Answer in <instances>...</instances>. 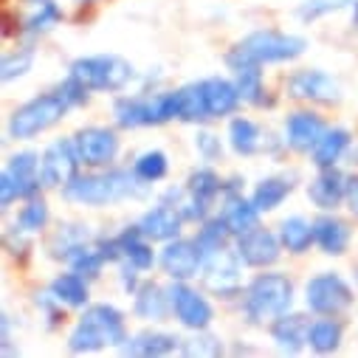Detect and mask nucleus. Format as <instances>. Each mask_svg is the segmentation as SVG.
I'll use <instances>...</instances> for the list:
<instances>
[{"instance_id": "12", "label": "nucleus", "mask_w": 358, "mask_h": 358, "mask_svg": "<svg viewBox=\"0 0 358 358\" xmlns=\"http://www.w3.org/2000/svg\"><path fill=\"white\" fill-rule=\"evenodd\" d=\"M203 259L206 254L198 245V240H169L166 248L161 251V268L172 280H181V282L198 277Z\"/></svg>"}, {"instance_id": "32", "label": "nucleus", "mask_w": 358, "mask_h": 358, "mask_svg": "<svg viewBox=\"0 0 358 358\" xmlns=\"http://www.w3.org/2000/svg\"><path fill=\"white\" fill-rule=\"evenodd\" d=\"M51 294L57 296L59 305H71V308H82L87 305V282L82 274L71 271V274H59L51 282Z\"/></svg>"}, {"instance_id": "33", "label": "nucleus", "mask_w": 358, "mask_h": 358, "mask_svg": "<svg viewBox=\"0 0 358 358\" xmlns=\"http://www.w3.org/2000/svg\"><path fill=\"white\" fill-rule=\"evenodd\" d=\"M341 322H336L333 316H324V319H316L310 322L308 327V344L316 350V352H333L338 344H341Z\"/></svg>"}, {"instance_id": "26", "label": "nucleus", "mask_w": 358, "mask_h": 358, "mask_svg": "<svg viewBox=\"0 0 358 358\" xmlns=\"http://www.w3.org/2000/svg\"><path fill=\"white\" fill-rule=\"evenodd\" d=\"M178 119L181 122H206L209 116V105H206V94H203V82H189L178 91Z\"/></svg>"}, {"instance_id": "45", "label": "nucleus", "mask_w": 358, "mask_h": 358, "mask_svg": "<svg viewBox=\"0 0 358 358\" xmlns=\"http://www.w3.org/2000/svg\"><path fill=\"white\" fill-rule=\"evenodd\" d=\"M138 268L133 265V262H127V259H122V288L127 291V294H136L138 291Z\"/></svg>"}, {"instance_id": "39", "label": "nucleus", "mask_w": 358, "mask_h": 358, "mask_svg": "<svg viewBox=\"0 0 358 358\" xmlns=\"http://www.w3.org/2000/svg\"><path fill=\"white\" fill-rule=\"evenodd\" d=\"M45 223H48V206H45V201L29 198V203H26V206L20 209V215H17L15 229L23 231V234H37L40 229H45Z\"/></svg>"}, {"instance_id": "6", "label": "nucleus", "mask_w": 358, "mask_h": 358, "mask_svg": "<svg viewBox=\"0 0 358 358\" xmlns=\"http://www.w3.org/2000/svg\"><path fill=\"white\" fill-rule=\"evenodd\" d=\"M113 119L119 127H150L178 119V91L152 96H124L113 105Z\"/></svg>"}, {"instance_id": "13", "label": "nucleus", "mask_w": 358, "mask_h": 358, "mask_svg": "<svg viewBox=\"0 0 358 358\" xmlns=\"http://www.w3.org/2000/svg\"><path fill=\"white\" fill-rule=\"evenodd\" d=\"M169 302H172V313L178 316L184 327L189 330H206L212 324V305L198 294L192 291L189 285H184L181 280H175V285L169 288Z\"/></svg>"}, {"instance_id": "21", "label": "nucleus", "mask_w": 358, "mask_h": 358, "mask_svg": "<svg viewBox=\"0 0 358 358\" xmlns=\"http://www.w3.org/2000/svg\"><path fill=\"white\" fill-rule=\"evenodd\" d=\"M220 217H223V223L229 226V231L240 237V234H245V231H251V229L257 226L259 209L254 206V201H245L243 195L231 192V195H226V203H223Z\"/></svg>"}, {"instance_id": "16", "label": "nucleus", "mask_w": 358, "mask_h": 358, "mask_svg": "<svg viewBox=\"0 0 358 358\" xmlns=\"http://www.w3.org/2000/svg\"><path fill=\"white\" fill-rule=\"evenodd\" d=\"M280 248H282V240L274 231L259 229V226H254L251 231H245V234L237 237V254L251 268L274 265L280 259Z\"/></svg>"}, {"instance_id": "25", "label": "nucleus", "mask_w": 358, "mask_h": 358, "mask_svg": "<svg viewBox=\"0 0 358 358\" xmlns=\"http://www.w3.org/2000/svg\"><path fill=\"white\" fill-rule=\"evenodd\" d=\"M116 240H119V248H122V259L133 262L138 271H150L152 262H155V254H152V248H150V243H147V237L141 234L138 226L122 231Z\"/></svg>"}, {"instance_id": "14", "label": "nucleus", "mask_w": 358, "mask_h": 358, "mask_svg": "<svg viewBox=\"0 0 358 358\" xmlns=\"http://www.w3.org/2000/svg\"><path fill=\"white\" fill-rule=\"evenodd\" d=\"M288 94L294 99H308V102H324V105H333L341 99V87L338 82L319 71V68H305V71H296L291 79H288Z\"/></svg>"}, {"instance_id": "8", "label": "nucleus", "mask_w": 358, "mask_h": 358, "mask_svg": "<svg viewBox=\"0 0 358 358\" xmlns=\"http://www.w3.org/2000/svg\"><path fill=\"white\" fill-rule=\"evenodd\" d=\"M40 181H43L40 155L31 150L17 152V155H12L9 169L0 178V201H3V206H12L20 198H34L40 189Z\"/></svg>"}, {"instance_id": "37", "label": "nucleus", "mask_w": 358, "mask_h": 358, "mask_svg": "<svg viewBox=\"0 0 358 358\" xmlns=\"http://www.w3.org/2000/svg\"><path fill=\"white\" fill-rule=\"evenodd\" d=\"M234 85L243 96V102H251V105H262L265 102V91H262V73H259V65H243V68H234Z\"/></svg>"}, {"instance_id": "7", "label": "nucleus", "mask_w": 358, "mask_h": 358, "mask_svg": "<svg viewBox=\"0 0 358 358\" xmlns=\"http://www.w3.org/2000/svg\"><path fill=\"white\" fill-rule=\"evenodd\" d=\"M68 110H71V105L59 91L57 94H43V96L26 102L23 108H17L12 113L9 136L12 138H34V136L45 133L51 124H57Z\"/></svg>"}, {"instance_id": "20", "label": "nucleus", "mask_w": 358, "mask_h": 358, "mask_svg": "<svg viewBox=\"0 0 358 358\" xmlns=\"http://www.w3.org/2000/svg\"><path fill=\"white\" fill-rule=\"evenodd\" d=\"M201 82H203V94H206V105H209V116L212 119H220V116H229V113L237 110L243 96H240L234 82L220 79V76L201 79Z\"/></svg>"}, {"instance_id": "29", "label": "nucleus", "mask_w": 358, "mask_h": 358, "mask_svg": "<svg viewBox=\"0 0 358 358\" xmlns=\"http://www.w3.org/2000/svg\"><path fill=\"white\" fill-rule=\"evenodd\" d=\"M223 192V181L212 172V169H195L192 175H189V181H187V195H189V201H195L198 206H203V209H209L212 206V201L217 198Z\"/></svg>"}, {"instance_id": "10", "label": "nucleus", "mask_w": 358, "mask_h": 358, "mask_svg": "<svg viewBox=\"0 0 358 358\" xmlns=\"http://www.w3.org/2000/svg\"><path fill=\"white\" fill-rule=\"evenodd\" d=\"M240 254L217 248L203 259V282L217 296H231L240 291Z\"/></svg>"}, {"instance_id": "43", "label": "nucleus", "mask_w": 358, "mask_h": 358, "mask_svg": "<svg viewBox=\"0 0 358 358\" xmlns=\"http://www.w3.org/2000/svg\"><path fill=\"white\" fill-rule=\"evenodd\" d=\"M181 352L184 355H220L223 347L215 336H195V338H187L181 344Z\"/></svg>"}, {"instance_id": "3", "label": "nucleus", "mask_w": 358, "mask_h": 358, "mask_svg": "<svg viewBox=\"0 0 358 358\" xmlns=\"http://www.w3.org/2000/svg\"><path fill=\"white\" fill-rule=\"evenodd\" d=\"M127 341V327L124 316L113 305H91L85 310V316L76 322L68 350L71 352H94L110 344H124Z\"/></svg>"}, {"instance_id": "28", "label": "nucleus", "mask_w": 358, "mask_h": 358, "mask_svg": "<svg viewBox=\"0 0 358 358\" xmlns=\"http://www.w3.org/2000/svg\"><path fill=\"white\" fill-rule=\"evenodd\" d=\"M178 347H181V338H175L169 333H152V330H147V333H138L136 338H130L124 344V352L127 355H147L150 358V355H169Z\"/></svg>"}, {"instance_id": "1", "label": "nucleus", "mask_w": 358, "mask_h": 358, "mask_svg": "<svg viewBox=\"0 0 358 358\" xmlns=\"http://www.w3.org/2000/svg\"><path fill=\"white\" fill-rule=\"evenodd\" d=\"M144 181L127 169H108L96 175H76L71 184L62 187V198L79 206H108L124 198H141Z\"/></svg>"}, {"instance_id": "19", "label": "nucleus", "mask_w": 358, "mask_h": 358, "mask_svg": "<svg viewBox=\"0 0 358 358\" xmlns=\"http://www.w3.org/2000/svg\"><path fill=\"white\" fill-rule=\"evenodd\" d=\"M308 198H310V203H313L316 209H322V212L336 209V206L347 198V178H344L338 169H333V166L322 169L316 181L308 187Z\"/></svg>"}, {"instance_id": "35", "label": "nucleus", "mask_w": 358, "mask_h": 358, "mask_svg": "<svg viewBox=\"0 0 358 358\" xmlns=\"http://www.w3.org/2000/svg\"><path fill=\"white\" fill-rule=\"evenodd\" d=\"M62 20V9L54 0H29V17H26V31L29 34H43L54 29Z\"/></svg>"}, {"instance_id": "9", "label": "nucleus", "mask_w": 358, "mask_h": 358, "mask_svg": "<svg viewBox=\"0 0 358 358\" xmlns=\"http://www.w3.org/2000/svg\"><path fill=\"white\" fill-rule=\"evenodd\" d=\"M352 288L333 271L313 277L305 285V302L319 316H338L352 305Z\"/></svg>"}, {"instance_id": "40", "label": "nucleus", "mask_w": 358, "mask_h": 358, "mask_svg": "<svg viewBox=\"0 0 358 358\" xmlns=\"http://www.w3.org/2000/svg\"><path fill=\"white\" fill-rule=\"evenodd\" d=\"M229 226L223 223V217H212V220H203V226H201V231H198V245L203 248V254H212V251H217V248H226V243H229Z\"/></svg>"}, {"instance_id": "46", "label": "nucleus", "mask_w": 358, "mask_h": 358, "mask_svg": "<svg viewBox=\"0 0 358 358\" xmlns=\"http://www.w3.org/2000/svg\"><path fill=\"white\" fill-rule=\"evenodd\" d=\"M347 203L358 215V178H347Z\"/></svg>"}, {"instance_id": "42", "label": "nucleus", "mask_w": 358, "mask_h": 358, "mask_svg": "<svg viewBox=\"0 0 358 358\" xmlns=\"http://www.w3.org/2000/svg\"><path fill=\"white\" fill-rule=\"evenodd\" d=\"M31 62H34L31 48H20L17 54H6L3 57V79L12 82L15 76H23L26 71H31Z\"/></svg>"}, {"instance_id": "15", "label": "nucleus", "mask_w": 358, "mask_h": 358, "mask_svg": "<svg viewBox=\"0 0 358 358\" xmlns=\"http://www.w3.org/2000/svg\"><path fill=\"white\" fill-rule=\"evenodd\" d=\"M73 147L85 166H108L119 155V138L108 127H85L73 136Z\"/></svg>"}, {"instance_id": "11", "label": "nucleus", "mask_w": 358, "mask_h": 358, "mask_svg": "<svg viewBox=\"0 0 358 358\" xmlns=\"http://www.w3.org/2000/svg\"><path fill=\"white\" fill-rule=\"evenodd\" d=\"M79 152L73 147V138H59L54 141L43 158H40V178L43 187H65L76 178V166H79Z\"/></svg>"}, {"instance_id": "41", "label": "nucleus", "mask_w": 358, "mask_h": 358, "mask_svg": "<svg viewBox=\"0 0 358 358\" xmlns=\"http://www.w3.org/2000/svg\"><path fill=\"white\" fill-rule=\"evenodd\" d=\"M350 3H355V0H305L302 9H299V17L302 20H319V17H324L330 12H338Z\"/></svg>"}, {"instance_id": "24", "label": "nucleus", "mask_w": 358, "mask_h": 358, "mask_svg": "<svg viewBox=\"0 0 358 358\" xmlns=\"http://www.w3.org/2000/svg\"><path fill=\"white\" fill-rule=\"evenodd\" d=\"M169 308H172V302H169V291H164V288L155 285V282H144V285H138V291H136V302H133L136 316L158 322V319L166 316Z\"/></svg>"}, {"instance_id": "4", "label": "nucleus", "mask_w": 358, "mask_h": 358, "mask_svg": "<svg viewBox=\"0 0 358 358\" xmlns=\"http://www.w3.org/2000/svg\"><path fill=\"white\" fill-rule=\"evenodd\" d=\"M291 302H294V285L285 274H259L245 288L243 310L248 322L259 324L265 319H277L288 313Z\"/></svg>"}, {"instance_id": "30", "label": "nucleus", "mask_w": 358, "mask_h": 358, "mask_svg": "<svg viewBox=\"0 0 358 358\" xmlns=\"http://www.w3.org/2000/svg\"><path fill=\"white\" fill-rule=\"evenodd\" d=\"M62 259L71 265V271H76L82 277H96L102 271V265L108 262L105 254L99 251V245H87V243L73 245Z\"/></svg>"}, {"instance_id": "23", "label": "nucleus", "mask_w": 358, "mask_h": 358, "mask_svg": "<svg viewBox=\"0 0 358 358\" xmlns=\"http://www.w3.org/2000/svg\"><path fill=\"white\" fill-rule=\"evenodd\" d=\"M308 327H310V322H308L305 316H288V313H282V316L274 319L271 336H274V341H277L282 350L299 352V350L308 344Z\"/></svg>"}, {"instance_id": "47", "label": "nucleus", "mask_w": 358, "mask_h": 358, "mask_svg": "<svg viewBox=\"0 0 358 358\" xmlns=\"http://www.w3.org/2000/svg\"><path fill=\"white\" fill-rule=\"evenodd\" d=\"M352 6H355V9H352V26H358V0H355Z\"/></svg>"}, {"instance_id": "5", "label": "nucleus", "mask_w": 358, "mask_h": 358, "mask_svg": "<svg viewBox=\"0 0 358 358\" xmlns=\"http://www.w3.org/2000/svg\"><path fill=\"white\" fill-rule=\"evenodd\" d=\"M76 82H82L87 91H122L136 76L133 65L116 54H99V57H82L71 65V73Z\"/></svg>"}, {"instance_id": "31", "label": "nucleus", "mask_w": 358, "mask_h": 358, "mask_svg": "<svg viewBox=\"0 0 358 358\" xmlns=\"http://www.w3.org/2000/svg\"><path fill=\"white\" fill-rule=\"evenodd\" d=\"M280 240L291 254H305L310 243H316L313 223H308L305 217H288L280 223Z\"/></svg>"}, {"instance_id": "2", "label": "nucleus", "mask_w": 358, "mask_h": 358, "mask_svg": "<svg viewBox=\"0 0 358 358\" xmlns=\"http://www.w3.org/2000/svg\"><path fill=\"white\" fill-rule=\"evenodd\" d=\"M308 43L294 34H280V31H254L243 37L229 54L226 62L229 68H243V65H268V62H288L296 59Z\"/></svg>"}, {"instance_id": "48", "label": "nucleus", "mask_w": 358, "mask_h": 358, "mask_svg": "<svg viewBox=\"0 0 358 358\" xmlns=\"http://www.w3.org/2000/svg\"><path fill=\"white\" fill-rule=\"evenodd\" d=\"M79 3H91V0H79Z\"/></svg>"}, {"instance_id": "22", "label": "nucleus", "mask_w": 358, "mask_h": 358, "mask_svg": "<svg viewBox=\"0 0 358 358\" xmlns=\"http://www.w3.org/2000/svg\"><path fill=\"white\" fill-rule=\"evenodd\" d=\"M313 237L319 243V248L330 257H341L350 245V229L344 220L338 217H319L313 220Z\"/></svg>"}, {"instance_id": "18", "label": "nucleus", "mask_w": 358, "mask_h": 358, "mask_svg": "<svg viewBox=\"0 0 358 358\" xmlns=\"http://www.w3.org/2000/svg\"><path fill=\"white\" fill-rule=\"evenodd\" d=\"M324 130L327 127L316 113L299 110V113H291L288 122H285V141L296 152H313L319 138L324 136Z\"/></svg>"}, {"instance_id": "17", "label": "nucleus", "mask_w": 358, "mask_h": 358, "mask_svg": "<svg viewBox=\"0 0 358 358\" xmlns=\"http://www.w3.org/2000/svg\"><path fill=\"white\" fill-rule=\"evenodd\" d=\"M181 223H184L181 209H175L169 203H158V206H152L150 212L141 215L138 229H141V234L147 240H164V243H169V240H175L178 234H181Z\"/></svg>"}, {"instance_id": "36", "label": "nucleus", "mask_w": 358, "mask_h": 358, "mask_svg": "<svg viewBox=\"0 0 358 358\" xmlns=\"http://www.w3.org/2000/svg\"><path fill=\"white\" fill-rule=\"evenodd\" d=\"M229 141L237 155H254L259 150V127L251 119H234L229 124Z\"/></svg>"}, {"instance_id": "27", "label": "nucleus", "mask_w": 358, "mask_h": 358, "mask_svg": "<svg viewBox=\"0 0 358 358\" xmlns=\"http://www.w3.org/2000/svg\"><path fill=\"white\" fill-rule=\"evenodd\" d=\"M350 147V133L344 127H333V130H324V136L319 138L316 150H313V164L319 169H327V166H336L341 161V155L347 152Z\"/></svg>"}, {"instance_id": "44", "label": "nucleus", "mask_w": 358, "mask_h": 358, "mask_svg": "<svg viewBox=\"0 0 358 358\" xmlns=\"http://www.w3.org/2000/svg\"><path fill=\"white\" fill-rule=\"evenodd\" d=\"M195 150L206 158V161H215V158H220V152H223V147H220V138L215 136V133H198L195 136Z\"/></svg>"}, {"instance_id": "34", "label": "nucleus", "mask_w": 358, "mask_h": 358, "mask_svg": "<svg viewBox=\"0 0 358 358\" xmlns=\"http://www.w3.org/2000/svg\"><path fill=\"white\" fill-rule=\"evenodd\" d=\"M288 195H291V184L285 181V178H265V181L257 184L251 201L259 212H274Z\"/></svg>"}, {"instance_id": "38", "label": "nucleus", "mask_w": 358, "mask_h": 358, "mask_svg": "<svg viewBox=\"0 0 358 358\" xmlns=\"http://www.w3.org/2000/svg\"><path fill=\"white\" fill-rule=\"evenodd\" d=\"M166 169H169V164H166V155H164L161 150H147V152H141V155L136 158V164H133V172L141 178L144 184L161 181V178L166 175Z\"/></svg>"}]
</instances>
